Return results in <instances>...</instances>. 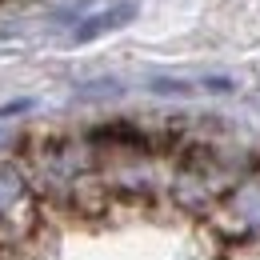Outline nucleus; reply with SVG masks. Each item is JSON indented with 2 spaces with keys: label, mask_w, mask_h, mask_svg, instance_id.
<instances>
[{
  "label": "nucleus",
  "mask_w": 260,
  "mask_h": 260,
  "mask_svg": "<svg viewBox=\"0 0 260 260\" xmlns=\"http://www.w3.org/2000/svg\"><path fill=\"white\" fill-rule=\"evenodd\" d=\"M136 12H140V8H136L132 0H120V4L104 8V12H92L88 20H80V24L72 28V44H88V40H96V36H104V32H116V28L128 24Z\"/></svg>",
  "instance_id": "f257e3e1"
},
{
  "label": "nucleus",
  "mask_w": 260,
  "mask_h": 260,
  "mask_svg": "<svg viewBox=\"0 0 260 260\" xmlns=\"http://www.w3.org/2000/svg\"><path fill=\"white\" fill-rule=\"evenodd\" d=\"M232 216L244 228H260V180H248L232 196Z\"/></svg>",
  "instance_id": "f03ea898"
},
{
  "label": "nucleus",
  "mask_w": 260,
  "mask_h": 260,
  "mask_svg": "<svg viewBox=\"0 0 260 260\" xmlns=\"http://www.w3.org/2000/svg\"><path fill=\"white\" fill-rule=\"evenodd\" d=\"M0 144H8V132H0Z\"/></svg>",
  "instance_id": "7ed1b4c3"
}]
</instances>
